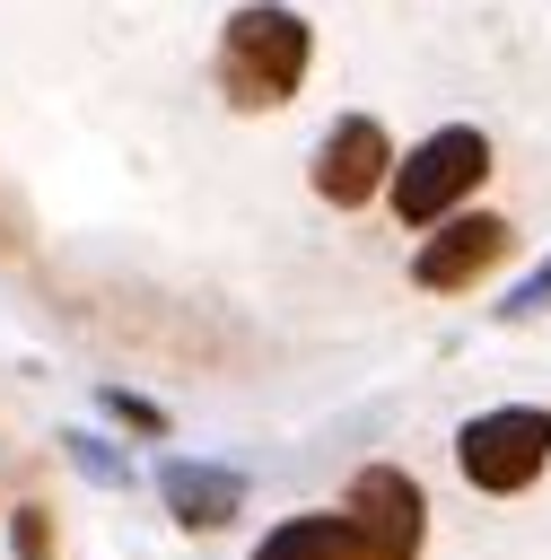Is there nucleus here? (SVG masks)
<instances>
[{"label":"nucleus","instance_id":"obj_1","mask_svg":"<svg viewBox=\"0 0 551 560\" xmlns=\"http://www.w3.org/2000/svg\"><path fill=\"white\" fill-rule=\"evenodd\" d=\"M210 70H219V96L236 114H280L306 88V70H315V26L289 0H245V9L219 18Z\"/></svg>","mask_w":551,"mask_h":560},{"label":"nucleus","instance_id":"obj_2","mask_svg":"<svg viewBox=\"0 0 551 560\" xmlns=\"http://www.w3.org/2000/svg\"><path fill=\"white\" fill-rule=\"evenodd\" d=\"M481 175H490V131H472V122H437L420 149H402L385 201H394L402 228H446V219L464 210V192H481Z\"/></svg>","mask_w":551,"mask_h":560},{"label":"nucleus","instance_id":"obj_3","mask_svg":"<svg viewBox=\"0 0 551 560\" xmlns=\"http://www.w3.org/2000/svg\"><path fill=\"white\" fill-rule=\"evenodd\" d=\"M551 464V411L542 402H490L455 429V472L481 490V499H516L534 490Z\"/></svg>","mask_w":551,"mask_h":560},{"label":"nucleus","instance_id":"obj_4","mask_svg":"<svg viewBox=\"0 0 551 560\" xmlns=\"http://www.w3.org/2000/svg\"><path fill=\"white\" fill-rule=\"evenodd\" d=\"M394 166H402L394 131H385L376 114H341V122L315 140L306 184H315V201H332V210H367L376 192H394Z\"/></svg>","mask_w":551,"mask_h":560},{"label":"nucleus","instance_id":"obj_5","mask_svg":"<svg viewBox=\"0 0 551 560\" xmlns=\"http://www.w3.org/2000/svg\"><path fill=\"white\" fill-rule=\"evenodd\" d=\"M341 516L359 525L367 560H420L429 551V499L402 464H359L350 490H341Z\"/></svg>","mask_w":551,"mask_h":560},{"label":"nucleus","instance_id":"obj_6","mask_svg":"<svg viewBox=\"0 0 551 560\" xmlns=\"http://www.w3.org/2000/svg\"><path fill=\"white\" fill-rule=\"evenodd\" d=\"M507 254H516V219H499V210H455L446 228H429V236L411 245V289L455 298V289L490 280Z\"/></svg>","mask_w":551,"mask_h":560},{"label":"nucleus","instance_id":"obj_7","mask_svg":"<svg viewBox=\"0 0 551 560\" xmlns=\"http://www.w3.org/2000/svg\"><path fill=\"white\" fill-rule=\"evenodd\" d=\"M157 499H166V516H175L184 534H219V525H236V508H245V472L166 455V464H157Z\"/></svg>","mask_w":551,"mask_h":560},{"label":"nucleus","instance_id":"obj_8","mask_svg":"<svg viewBox=\"0 0 551 560\" xmlns=\"http://www.w3.org/2000/svg\"><path fill=\"white\" fill-rule=\"evenodd\" d=\"M245 560H367V551H359V525L341 508H306V516H280Z\"/></svg>","mask_w":551,"mask_h":560},{"label":"nucleus","instance_id":"obj_9","mask_svg":"<svg viewBox=\"0 0 551 560\" xmlns=\"http://www.w3.org/2000/svg\"><path fill=\"white\" fill-rule=\"evenodd\" d=\"M9 551H17V560H61V525H52L44 499H26V508L9 516Z\"/></svg>","mask_w":551,"mask_h":560},{"label":"nucleus","instance_id":"obj_10","mask_svg":"<svg viewBox=\"0 0 551 560\" xmlns=\"http://www.w3.org/2000/svg\"><path fill=\"white\" fill-rule=\"evenodd\" d=\"M105 411H114L122 429H140V438H166V411H157V402H140V394H122V385H105Z\"/></svg>","mask_w":551,"mask_h":560},{"label":"nucleus","instance_id":"obj_11","mask_svg":"<svg viewBox=\"0 0 551 560\" xmlns=\"http://www.w3.org/2000/svg\"><path fill=\"white\" fill-rule=\"evenodd\" d=\"M542 306H551V254H542V262L507 289V306H499V315H542Z\"/></svg>","mask_w":551,"mask_h":560},{"label":"nucleus","instance_id":"obj_12","mask_svg":"<svg viewBox=\"0 0 551 560\" xmlns=\"http://www.w3.org/2000/svg\"><path fill=\"white\" fill-rule=\"evenodd\" d=\"M70 464H79V472H96V481H122V464H114V446H105V438H70Z\"/></svg>","mask_w":551,"mask_h":560}]
</instances>
